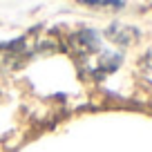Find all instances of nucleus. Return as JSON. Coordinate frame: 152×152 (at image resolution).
<instances>
[{"instance_id":"1","label":"nucleus","mask_w":152,"mask_h":152,"mask_svg":"<svg viewBox=\"0 0 152 152\" xmlns=\"http://www.w3.org/2000/svg\"><path fill=\"white\" fill-rule=\"evenodd\" d=\"M132 40V31L125 27L78 29L65 38V52L72 54L74 63L83 74L92 78H103L119 69L123 63V52Z\"/></svg>"},{"instance_id":"2","label":"nucleus","mask_w":152,"mask_h":152,"mask_svg":"<svg viewBox=\"0 0 152 152\" xmlns=\"http://www.w3.org/2000/svg\"><path fill=\"white\" fill-rule=\"evenodd\" d=\"M63 49H65V40L56 29L43 25L34 27L23 38H16L11 43H0V74L18 69L38 54H56Z\"/></svg>"},{"instance_id":"3","label":"nucleus","mask_w":152,"mask_h":152,"mask_svg":"<svg viewBox=\"0 0 152 152\" xmlns=\"http://www.w3.org/2000/svg\"><path fill=\"white\" fill-rule=\"evenodd\" d=\"M139 74L143 76V81H148L152 85V45L145 54H143L141 63H139Z\"/></svg>"},{"instance_id":"4","label":"nucleus","mask_w":152,"mask_h":152,"mask_svg":"<svg viewBox=\"0 0 152 152\" xmlns=\"http://www.w3.org/2000/svg\"><path fill=\"white\" fill-rule=\"evenodd\" d=\"M85 5H94V7H112V9H121L123 2L121 0H81Z\"/></svg>"}]
</instances>
